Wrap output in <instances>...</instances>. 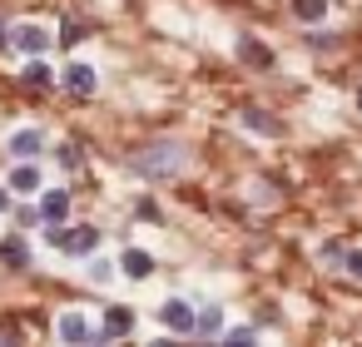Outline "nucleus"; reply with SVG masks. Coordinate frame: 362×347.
<instances>
[{"label": "nucleus", "mask_w": 362, "mask_h": 347, "mask_svg": "<svg viewBox=\"0 0 362 347\" xmlns=\"http://www.w3.org/2000/svg\"><path fill=\"white\" fill-rule=\"evenodd\" d=\"M218 332H223V307L194 312V332H189V337H218Z\"/></svg>", "instance_id": "obj_13"}, {"label": "nucleus", "mask_w": 362, "mask_h": 347, "mask_svg": "<svg viewBox=\"0 0 362 347\" xmlns=\"http://www.w3.org/2000/svg\"><path fill=\"white\" fill-rule=\"evenodd\" d=\"M6 208H11V194H6V189H0V213H6Z\"/></svg>", "instance_id": "obj_23"}, {"label": "nucleus", "mask_w": 362, "mask_h": 347, "mask_svg": "<svg viewBox=\"0 0 362 347\" xmlns=\"http://www.w3.org/2000/svg\"><path fill=\"white\" fill-rule=\"evenodd\" d=\"M159 317H164V327H174L179 337H189V332H194V307H189L184 298H169Z\"/></svg>", "instance_id": "obj_5"}, {"label": "nucleus", "mask_w": 362, "mask_h": 347, "mask_svg": "<svg viewBox=\"0 0 362 347\" xmlns=\"http://www.w3.org/2000/svg\"><path fill=\"white\" fill-rule=\"evenodd\" d=\"M179 164H184V149L179 144H154V149H139L129 159V169L139 179H169V174H179Z\"/></svg>", "instance_id": "obj_1"}, {"label": "nucleus", "mask_w": 362, "mask_h": 347, "mask_svg": "<svg viewBox=\"0 0 362 347\" xmlns=\"http://www.w3.org/2000/svg\"><path fill=\"white\" fill-rule=\"evenodd\" d=\"M40 149H45V134H40V129H16V134H11V154H16V159H35Z\"/></svg>", "instance_id": "obj_9"}, {"label": "nucleus", "mask_w": 362, "mask_h": 347, "mask_svg": "<svg viewBox=\"0 0 362 347\" xmlns=\"http://www.w3.org/2000/svg\"><path fill=\"white\" fill-rule=\"evenodd\" d=\"M50 243H55L60 253H70V258H90V253L100 248V233H95L90 223H80V228H60V223H50Z\"/></svg>", "instance_id": "obj_2"}, {"label": "nucleus", "mask_w": 362, "mask_h": 347, "mask_svg": "<svg viewBox=\"0 0 362 347\" xmlns=\"http://www.w3.org/2000/svg\"><path fill=\"white\" fill-rule=\"evenodd\" d=\"M60 80H65V90H70V95H80V100H90V95L100 90V75H95L90 65H80V60H70Z\"/></svg>", "instance_id": "obj_4"}, {"label": "nucleus", "mask_w": 362, "mask_h": 347, "mask_svg": "<svg viewBox=\"0 0 362 347\" xmlns=\"http://www.w3.org/2000/svg\"><path fill=\"white\" fill-rule=\"evenodd\" d=\"M11 189H16V194H35V189H40V169H35V164L25 159V164H21V169L11 174Z\"/></svg>", "instance_id": "obj_16"}, {"label": "nucleus", "mask_w": 362, "mask_h": 347, "mask_svg": "<svg viewBox=\"0 0 362 347\" xmlns=\"http://www.w3.org/2000/svg\"><path fill=\"white\" fill-rule=\"evenodd\" d=\"M357 110H362V90H357Z\"/></svg>", "instance_id": "obj_24"}, {"label": "nucleus", "mask_w": 362, "mask_h": 347, "mask_svg": "<svg viewBox=\"0 0 362 347\" xmlns=\"http://www.w3.org/2000/svg\"><path fill=\"white\" fill-rule=\"evenodd\" d=\"M11 45H16L25 60H35V55L50 50V30H40V25H16V30H11Z\"/></svg>", "instance_id": "obj_3"}, {"label": "nucleus", "mask_w": 362, "mask_h": 347, "mask_svg": "<svg viewBox=\"0 0 362 347\" xmlns=\"http://www.w3.org/2000/svg\"><path fill=\"white\" fill-rule=\"evenodd\" d=\"M342 268H347L352 278H362V248H347V253H342Z\"/></svg>", "instance_id": "obj_18"}, {"label": "nucleus", "mask_w": 362, "mask_h": 347, "mask_svg": "<svg viewBox=\"0 0 362 347\" xmlns=\"http://www.w3.org/2000/svg\"><path fill=\"white\" fill-rule=\"evenodd\" d=\"M0 263H11V268H25V263H30V248H25V238H0Z\"/></svg>", "instance_id": "obj_15"}, {"label": "nucleus", "mask_w": 362, "mask_h": 347, "mask_svg": "<svg viewBox=\"0 0 362 347\" xmlns=\"http://www.w3.org/2000/svg\"><path fill=\"white\" fill-rule=\"evenodd\" d=\"M45 223H65V213H70V194L65 189H50V194H40V208H35Z\"/></svg>", "instance_id": "obj_7"}, {"label": "nucleus", "mask_w": 362, "mask_h": 347, "mask_svg": "<svg viewBox=\"0 0 362 347\" xmlns=\"http://www.w3.org/2000/svg\"><path fill=\"white\" fill-rule=\"evenodd\" d=\"M55 332H60V342H95V327H90L80 312H65V317L55 322Z\"/></svg>", "instance_id": "obj_8"}, {"label": "nucleus", "mask_w": 362, "mask_h": 347, "mask_svg": "<svg viewBox=\"0 0 362 347\" xmlns=\"http://www.w3.org/2000/svg\"><path fill=\"white\" fill-rule=\"evenodd\" d=\"M238 60L253 65V70H268V65H273V50H268L263 40H248V35H243V40H238Z\"/></svg>", "instance_id": "obj_10"}, {"label": "nucleus", "mask_w": 362, "mask_h": 347, "mask_svg": "<svg viewBox=\"0 0 362 347\" xmlns=\"http://www.w3.org/2000/svg\"><path fill=\"white\" fill-rule=\"evenodd\" d=\"M134 332V312L129 307H110L105 312V332H95V342H115V337H129Z\"/></svg>", "instance_id": "obj_6"}, {"label": "nucleus", "mask_w": 362, "mask_h": 347, "mask_svg": "<svg viewBox=\"0 0 362 347\" xmlns=\"http://www.w3.org/2000/svg\"><path fill=\"white\" fill-rule=\"evenodd\" d=\"M342 253H347L342 243H322V263H342Z\"/></svg>", "instance_id": "obj_21"}, {"label": "nucleus", "mask_w": 362, "mask_h": 347, "mask_svg": "<svg viewBox=\"0 0 362 347\" xmlns=\"http://www.w3.org/2000/svg\"><path fill=\"white\" fill-rule=\"evenodd\" d=\"M60 164H65V169H80V149L65 144V149H60Z\"/></svg>", "instance_id": "obj_20"}, {"label": "nucleus", "mask_w": 362, "mask_h": 347, "mask_svg": "<svg viewBox=\"0 0 362 347\" xmlns=\"http://www.w3.org/2000/svg\"><path fill=\"white\" fill-rule=\"evenodd\" d=\"M119 268H124L129 278H149V273H154V258H149L144 248H124V253H119Z\"/></svg>", "instance_id": "obj_12"}, {"label": "nucleus", "mask_w": 362, "mask_h": 347, "mask_svg": "<svg viewBox=\"0 0 362 347\" xmlns=\"http://www.w3.org/2000/svg\"><path fill=\"white\" fill-rule=\"evenodd\" d=\"M243 129H253V134H283V124H278V114H268V110H243Z\"/></svg>", "instance_id": "obj_11"}, {"label": "nucleus", "mask_w": 362, "mask_h": 347, "mask_svg": "<svg viewBox=\"0 0 362 347\" xmlns=\"http://www.w3.org/2000/svg\"><path fill=\"white\" fill-rule=\"evenodd\" d=\"M21 80H25L30 90H50V85H55V75H50V65H45L40 55H35V60H30V65L21 70Z\"/></svg>", "instance_id": "obj_14"}, {"label": "nucleus", "mask_w": 362, "mask_h": 347, "mask_svg": "<svg viewBox=\"0 0 362 347\" xmlns=\"http://www.w3.org/2000/svg\"><path fill=\"white\" fill-rule=\"evenodd\" d=\"M293 16H298L303 25H317V20L327 16V0H293Z\"/></svg>", "instance_id": "obj_17"}, {"label": "nucleus", "mask_w": 362, "mask_h": 347, "mask_svg": "<svg viewBox=\"0 0 362 347\" xmlns=\"http://www.w3.org/2000/svg\"><path fill=\"white\" fill-rule=\"evenodd\" d=\"M228 342H233V347H243V342H258V332H253V327H233V332H228Z\"/></svg>", "instance_id": "obj_19"}, {"label": "nucleus", "mask_w": 362, "mask_h": 347, "mask_svg": "<svg viewBox=\"0 0 362 347\" xmlns=\"http://www.w3.org/2000/svg\"><path fill=\"white\" fill-rule=\"evenodd\" d=\"M80 35H85V25H80V20H65V45H75Z\"/></svg>", "instance_id": "obj_22"}]
</instances>
